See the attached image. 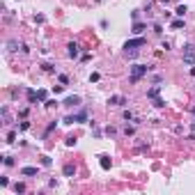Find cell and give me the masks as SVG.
Returning a JSON list of instances; mask_svg holds the SVG:
<instances>
[{"mask_svg":"<svg viewBox=\"0 0 195 195\" xmlns=\"http://www.w3.org/2000/svg\"><path fill=\"white\" fill-rule=\"evenodd\" d=\"M191 76H195V67H193V69H191Z\"/></svg>","mask_w":195,"mask_h":195,"instance_id":"cb8c5ba5","label":"cell"},{"mask_svg":"<svg viewBox=\"0 0 195 195\" xmlns=\"http://www.w3.org/2000/svg\"><path fill=\"white\" fill-rule=\"evenodd\" d=\"M21 175H23V177H35L37 168H21Z\"/></svg>","mask_w":195,"mask_h":195,"instance_id":"9c48e42d","label":"cell"},{"mask_svg":"<svg viewBox=\"0 0 195 195\" xmlns=\"http://www.w3.org/2000/svg\"><path fill=\"white\" fill-rule=\"evenodd\" d=\"M73 145H76V138H71V135H69V138H67V147H73Z\"/></svg>","mask_w":195,"mask_h":195,"instance_id":"ffe728a7","label":"cell"},{"mask_svg":"<svg viewBox=\"0 0 195 195\" xmlns=\"http://www.w3.org/2000/svg\"><path fill=\"white\" fill-rule=\"evenodd\" d=\"M193 115H195V108H193Z\"/></svg>","mask_w":195,"mask_h":195,"instance_id":"484cf974","label":"cell"},{"mask_svg":"<svg viewBox=\"0 0 195 195\" xmlns=\"http://www.w3.org/2000/svg\"><path fill=\"white\" fill-rule=\"evenodd\" d=\"M142 30H145V23H135V25H133V32H135V35H140Z\"/></svg>","mask_w":195,"mask_h":195,"instance_id":"4fadbf2b","label":"cell"},{"mask_svg":"<svg viewBox=\"0 0 195 195\" xmlns=\"http://www.w3.org/2000/svg\"><path fill=\"white\" fill-rule=\"evenodd\" d=\"M73 175H76V165L67 163V165H64V177H73Z\"/></svg>","mask_w":195,"mask_h":195,"instance_id":"ba28073f","label":"cell"},{"mask_svg":"<svg viewBox=\"0 0 195 195\" xmlns=\"http://www.w3.org/2000/svg\"><path fill=\"white\" fill-rule=\"evenodd\" d=\"M147 71H149V67H147V64H133V67H131V78H129V83H138L142 76H147Z\"/></svg>","mask_w":195,"mask_h":195,"instance_id":"6da1fadb","label":"cell"},{"mask_svg":"<svg viewBox=\"0 0 195 195\" xmlns=\"http://www.w3.org/2000/svg\"><path fill=\"white\" fill-rule=\"evenodd\" d=\"M184 62L191 64V67L195 64V46L193 44H184Z\"/></svg>","mask_w":195,"mask_h":195,"instance_id":"3957f363","label":"cell"},{"mask_svg":"<svg viewBox=\"0 0 195 195\" xmlns=\"http://www.w3.org/2000/svg\"><path fill=\"white\" fill-rule=\"evenodd\" d=\"M37 99H39V101H46V89H39V92H37Z\"/></svg>","mask_w":195,"mask_h":195,"instance_id":"ac0fdd59","label":"cell"},{"mask_svg":"<svg viewBox=\"0 0 195 195\" xmlns=\"http://www.w3.org/2000/svg\"><path fill=\"white\" fill-rule=\"evenodd\" d=\"M28 99H30V103H35V101H37V94H35V89H28Z\"/></svg>","mask_w":195,"mask_h":195,"instance_id":"9a60e30c","label":"cell"},{"mask_svg":"<svg viewBox=\"0 0 195 195\" xmlns=\"http://www.w3.org/2000/svg\"><path fill=\"white\" fill-rule=\"evenodd\" d=\"M60 83H62V85H67V83H69V78H67L64 73H60Z\"/></svg>","mask_w":195,"mask_h":195,"instance_id":"603a6c76","label":"cell"},{"mask_svg":"<svg viewBox=\"0 0 195 195\" xmlns=\"http://www.w3.org/2000/svg\"><path fill=\"white\" fill-rule=\"evenodd\" d=\"M99 163H101V168H103V170H110V159H108L106 154L99 156Z\"/></svg>","mask_w":195,"mask_h":195,"instance_id":"52a82bcc","label":"cell"},{"mask_svg":"<svg viewBox=\"0 0 195 195\" xmlns=\"http://www.w3.org/2000/svg\"><path fill=\"white\" fill-rule=\"evenodd\" d=\"M147 97H154V99H156V97H159V87H151L149 92H147Z\"/></svg>","mask_w":195,"mask_h":195,"instance_id":"e0dca14e","label":"cell"},{"mask_svg":"<svg viewBox=\"0 0 195 195\" xmlns=\"http://www.w3.org/2000/svg\"><path fill=\"white\" fill-rule=\"evenodd\" d=\"M78 55V44H69V57H76Z\"/></svg>","mask_w":195,"mask_h":195,"instance_id":"30bf717a","label":"cell"},{"mask_svg":"<svg viewBox=\"0 0 195 195\" xmlns=\"http://www.w3.org/2000/svg\"><path fill=\"white\" fill-rule=\"evenodd\" d=\"M172 28H175V30L184 28V21H181V18H175V21H172Z\"/></svg>","mask_w":195,"mask_h":195,"instance_id":"5bb4252c","label":"cell"},{"mask_svg":"<svg viewBox=\"0 0 195 195\" xmlns=\"http://www.w3.org/2000/svg\"><path fill=\"white\" fill-rule=\"evenodd\" d=\"M5 165H14V159H12V156H5Z\"/></svg>","mask_w":195,"mask_h":195,"instance_id":"7402d4cb","label":"cell"},{"mask_svg":"<svg viewBox=\"0 0 195 195\" xmlns=\"http://www.w3.org/2000/svg\"><path fill=\"white\" fill-rule=\"evenodd\" d=\"M80 124V122H87V113L83 110V113H76V115H69V117H64V124Z\"/></svg>","mask_w":195,"mask_h":195,"instance_id":"277c9868","label":"cell"},{"mask_svg":"<svg viewBox=\"0 0 195 195\" xmlns=\"http://www.w3.org/2000/svg\"><path fill=\"white\" fill-rule=\"evenodd\" d=\"M7 46H9V51H18V41H16V39H9Z\"/></svg>","mask_w":195,"mask_h":195,"instance_id":"7c38bea8","label":"cell"},{"mask_svg":"<svg viewBox=\"0 0 195 195\" xmlns=\"http://www.w3.org/2000/svg\"><path fill=\"white\" fill-rule=\"evenodd\" d=\"M145 44H147V39H145V37H135V39H129V41L124 44V51H126V53H129V51L135 53V51H138L140 46H145Z\"/></svg>","mask_w":195,"mask_h":195,"instance_id":"7a4b0ae2","label":"cell"},{"mask_svg":"<svg viewBox=\"0 0 195 195\" xmlns=\"http://www.w3.org/2000/svg\"><path fill=\"white\" fill-rule=\"evenodd\" d=\"M124 103H126V99L122 94H115V97L108 99V106H124Z\"/></svg>","mask_w":195,"mask_h":195,"instance_id":"5b68a950","label":"cell"},{"mask_svg":"<svg viewBox=\"0 0 195 195\" xmlns=\"http://www.w3.org/2000/svg\"><path fill=\"white\" fill-rule=\"evenodd\" d=\"M193 131H195V122H193Z\"/></svg>","mask_w":195,"mask_h":195,"instance_id":"d4e9b609","label":"cell"},{"mask_svg":"<svg viewBox=\"0 0 195 195\" xmlns=\"http://www.w3.org/2000/svg\"><path fill=\"white\" fill-rule=\"evenodd\" d=\"M64 106H67V108L80 106V97H67V99H64Z\"/></svg>","mask_w":195,"mask_h":195,"instance_id":"8992f818","label":"cell"},{"mask_svg":"<svg viewBox=\"0 0 195 195\" xmlns=\"http://www.w3.org/2000/svg\"><path fill=\"white\" fill-rule=\"evenodd\" d=\"M186 12H188V9H186V5H179V7L175 9V14H177V16H184Z\"/></svg>","mask_w":195,"mask_h":195,"instance_id":"8fae6325","label":"cell"},{"mask_svg":"<svg viewBox=\"0 0 195 195\" xmlns=\"http://www.w3.org/2000/svg\"><path fill=\"white\" fill-rule=\"evenodd\" d=\"M14 193H25V186H23V184H16V186H14Z\"/></svg>","mask_w":195,"mask_h":195,"instance_id":"2e32d148","label":"cell"},{"mask_svg":"<svg viewBox=\"0 0 195 195\" xmlns=\"http://www.w3.org/2000/svg\"><path fill=\"white\" fill-rule=\"evenodd\" d=\"M154 106H156V108H163V106H165V101H163V99H154Z\"/></svg>","mask_w":195,"mask_h":195,"instance_id":"d6986e66","label":"cell"},{"mask_svg":"<svg viewBox=\"0 0 195 195\" xmlns=\"http://www.w3.org/2000/svg\"><path fill=\"white\" fill-rule=\"evenodd\" d=\"M14 140H16V133L12 131V133H9V135H7V142H14Z\"/></svg>","mask_w":195,"mask_h":195,"instance_id":"44dd1931","label":"cell"}]
</instances>
